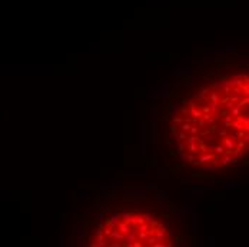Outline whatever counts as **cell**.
<instances>
[{"instance_id":"1","label":"cell","mask_w":249,"mask_h":247,"mask_svg":"<svg viewBox=\"0 0 249 247\" xmlns=\"http://www.w3.org/2000/svg\"><path fill=\"white\" fill-rule=\"evenodd\" d=\"M146 132H148V123L142 121L140 123V154H146Z\"/></svg>"},{"instance_id":"2","label":"cell","mask_w":249,"mask_h":247,"mask_svg":"<svg viewBox=\"0 0 249 247\" xmlns=\"http://www.w3.org/2000/svg\"><path fill=\"white\" fill-rule=\"evenodd\" d=\"M126 199H143L146 196V190H140V189H129L124 191Z\"/></svg>"},{"instance_id":"3","label":"cell","mask_w":249,"mask_h":247,"mask_svg":"<svg viewBox=\"0 0 249 247\" xmlns=\"http://www.w3.org/2000/svg\"><path fill=\"white\" fill-rule=\"evenodd\" d=\"M116 228H117V230L120 231V233L126 234V233H129V231L132 230V226H130V223H127V221L122 220V221H120V223H117Z\"/></svg>"},{"instance_id":"4","label":"cell","mask_w":249,"mask_h":247,"mask_svg":"<svg viewBox=\"0 0 249 247\" xmlns=\"http://www.w3.org/2000/svg\"><path fill=\"white\" fill-rule=\"evenodd\" d=\"M109 221H110V224L116 228L117 223L122 221V216H120V213L119 211H113V213H112V216H110V219H109Z\"/></svg>"},{"instance_id":"5","label":"cell","mask_w":249,"mask_h":247,"mask_svg":"<svg viewBox=\"0 0 249 247\" xmlns=\"http://www.w3.org/2000/svg\"><path fill=\"white\" fill-rule=\"evenodd\" d=\"M223 147L226 149V151H232L233 149H235V142H233L230 137H228V136H225V139H223Z\"/></svg>"},{"instance_id":"6","label":"cell","mask_w":249,"mask_h":247,"mask_svg":"<svg viewBox=\"0 0 249 247\" xmlns=\"http://www.w3.org/2000/svg\"><path fill=\"white\" fill-rule=\"evenodd\" d=\"M109 237H110V240H117V242H123V240H124V234L120 233L117 228H113Z\"/></svg>"},{"instance_id":"7","label":"cell","mask_w":249,"mask_h":247,"mask_svg":"<svg viewBox=\"0 0 249 247\" xmlns=\"http://www.w3.org/2000/svg\"><path fill=\"white\" fill-rule=\"evenodd\" d=\"M213 157H218V156H213V154H211V153L203 154V156H200L198 160H196V164H205V163H209V161H211Z\"/></svg>"},{"instance_id":"8","label":"cell","mask_w":249,"mask_h":247,"mask_svg":"<svg viewBox=\"0 0 249 247\" xmlns=\"http://www.w3.org/2000/svg\"><path fill=\"white\" fill-rule=\"evenodd\" d=\"M143 221H145V220H143V217H142L140 214H139V216H133V214H132L129 223H130V226H139V224L143 223Z\"/></svg>"},{"instance_id":"9","label":"cell","mask_w":249,"mask_h":247,"mask_svg":"<svg viewBox=\"0 0 249 247\" xmlns=\"http://www.w3.org/2000/svg\"><path fill=\"white\" fill-rule=\"evenodd\" d=\"M242 113H244V111H242V109H241V107H238V106H236V104L233 106L232 109H229V114L232 116L233 119H238L239 116L242 114Z\"/></svg>"},{"instance_id":"10","label":"cell","mask_w":249,"mask_h":247,"mask_svg":"<svg viewBox=\"0 0 249 247\" xmlns=\"http://www.w3.org/2000/svg\"><path fill=\"white\" fill-rule=\"evenodd\" d=\"M244 97V94H241V93H233V94H228V100L229 102H232V103H238L239 100Z\"/></svg>"},{"instance_id":"11","label":"cell","mask_w":249,"mask_h":247,"mask_svg":"<svg viewBox=\"0 0 249 247\" xmlns=\"http://www.w3.org/2000/svg\"><path fill=\"white\" fill-rule=\"evenodd\" d=\"M232 121H233V117L229 114V113H225V120L222 121V126L223 127H230V124H232Z\"/></svg>"},{"instance_id":"12","label":"cell","mask_w":249,"mask_h":247,"mask_svg":"<svg viewBox=\"0 0 249 247\" xmlns=\"http://www.w3.org/2000/svg\"><path fill=\"white\" fill-rule=\"evenodd\" d=\"M222 169H223V166H215V164H212V163L203 166V170H205V172H215V170H222Z\"/></svg>"},{"instance_id":"13","label":"cell","mask_w":249,"mask_h":247,"mask_svg":"<svg viewBox=\"0 0 249 247\" xmlns=\"http://www.w3.org/2000/svg\"><path fill=\"white\" fill-rule=\"evenodd\" d=\"M233 156H235V158H238V160H244L245 158V153H244V150L242 149H233Z\"/></svg>"},{"instance_id":"14","label":"cell","mask_w":249,"mask_h":247,"mask_svg":"<svg viewBox=\"0 0 249 247\" xmlns=\"http://www.w3.org/2000/svg\"><path fill=\"white\" fill-rule=\"evenodd\" d=\"M188 113H190V114H192V117H193V119H196V120L202 117V111L198 110L196 107H190V110L188 111Z\"/></svg>"},{"instance_id":"15","label":"cell","mask_w":249,"mask_h":247,"mask_svg":"<svg viewBox=\"0 0 249 247\" xmlns=\"http://www.w3.org/2000/svg\"><path fill=\"white\" fill-rule=\"evenodd\" d=\"M248 103H249V97H248V96H245V97H242V99L239 100L238 103H235V104L238 106V107L244 109V107H246V106H248Z\"/></svg>"},{"instance_id":"16","label":"cell","mask_w":249,"mask_h":247,"mask_svg":"<svg viewBox=\"0 0 249 247\" xmlns=\"http://www.w3.org/2000/svg\"><path fill=\"white\" fill-rule=\"evenodd\" d=\"M232 158H233L232 154H226V156H225V157L222 158V160L219 161V163H220V166H223V167H225V166H228V164H230Z\"/></svg>"},{"instance_id":"17","label":"cell","mask_w":249,"mask_h":247,"mask_svg":"<svg viewBox=\"0 0 249 247\" xmlns=\"http://www.w3.org/2000/svg\"><path fill=\"white\" fill-rule=\"evenodd\" d=\"M213 151L216 153V156H220V154L226 153V149H225L222 144H218V146H215V147H213Z\"/></svg>"},{"instance_id":"18","label":"cell","mask_w":249,"mask_h":247,"mask_svg":"<svg viewBox=\"0 0 249 247\" xmlns=\"http://www.w3.org/2000/svg\"><path fill=\"white\" fill-rule=\"evenodd\" d=\"M188 150L190 151V153L196 154L199 150V143H192V144H188Z\"/></svg>"},{"instance_id":"19","label":"cell","mask_w":249,"mask_h":247,"mask_svg":"<svg viewBox=\"0 0 249 247\" xmlns=\"http://www.w3.org/2000/svg\"><path fill=\"white\" fill-rule=\"evenodd\" d=\"M186 139H188V144H192V143H199V142H200V139L198 137V134H192V136L186 137Z\"/></svg>"},{"instance_id":"20","label":"cell","mask_w":249,"mask_h":247,"mask_svg":"<svg viewBox=\"0 0 249 247\" xmlns=\"http://www.w3.org/2000/svg\"><path fill=\"white\" fill-rule=\"evenodd\" d=\"M132 214H133L132 211H122V213H120V216H122V220L127 221V223H129V220H130V217H132Z\"/></svg>"},{"instance_id":"21","label":"cell","mask_w":249,"mask_h":247,"mask_svg":"<svg viewBox=\"0 0 249 247\" xmlns=\"http://www.w3.org/2000/svg\"><path fill=\"white\" fill-rule=\"evenodd\" d=\"M190 126H192V124H190V123H188V121H182V123H180V126H179V127L182 129V132L188 133V132H189V129H190Z\"/></svg>"},{"instance_id":"22","label":"cell","mask_w":249,"mask_h":247,"mask_svg":"<svg viewBox=\"0 0 249 247\" xmlns=\"http://www.w3.org/2000/svg\"><path fill=\"white\" fill-rule=\"evenodd\" d=\"M209 100H211V102H219V94H218V91H212V93L209 94Z\"/></svg>"},{"instance_id":"23","label":"cell","mask_w":249,"mask_h":247,"mask_svg":"<svg viewBox=\"0 0 249 247\" xmlns=\"http://www.w3.org/2000/svg\"><path fill=\"white\" fill-rule=\"evenodd\" d=\"M155 242H156V237H155V234H149V237H148V240H146V244H148V246H153Z\"/></svg>"},{"instance_id":"24","label":"cell","mask_w":249,"mask_h":247,"mask_svg":"<svg viewBox=\"0 0 249 247\" xmlns=\"http://www.w3.org/2000/svg\"><path fill=\"white\" fill-rule=\"evenodd\" d=\"M186 160L189 161V163H192V164H196V160H198V158H196V156L195 154H189V156H186Z\"/></svg>"},{"instance_id":"25","label":"cell","mask_w":249,"mask_h":247,"mask_svg":"<svg viewBox=\"0 0 249 247\" xmlns=\"http://www.w3.org/2000/svg\"><path fill=\"white\" fill-rule=\"evenodd\" d=\"M206 94H208V89H205V90L200 91V94H198V96H196V99H199V100H205V99H206Z\"/></svg>"},{"instance_id":"26","label":"cell","mask_w":249,"mask_h":247,"mask_svg":"<svg viewBox=\"0 0 249 247\" xmlns=\"http://www.w3.org/2000/svg\"><path fill=\"white\" fill-rule=\"evenodd\" d=\"M189 132L192 133V134H199V127L196 126V124H193V126H190Z\"/></svg>"},{"instance_id":"27","label":"cell","mask_w":249,"mask_h":247,"mask_svg":"<svg viewBox=\"0 0 249 247\" xmlns=\"http://www.w3.org/2000/svg\"><path fill=\"white\" fill-rule=\"evenodd\" d=\"M222 87H223V93L226 94V96L232 93V87H230V86H228V84H225V83H223V86H222Z\"/></svg>"},{"instance_id":"28","label":"cell","mask_w":249,"mask_h":247,"mask_svg":"<svg viewBox=\"0 0 249 247\" xmlns=\"http://www.w3.org/2000/svg\"><path fill=\"white\" fill-rule=\"evenodd\" d=\"M186 133L185 132H182V133H178V136H176V140H178V142H182V140H185L186 139Z\"/></svg>"},{"instance_id":"29","label":"cell","mask_w":249,"mask_h":247,"mask_svg":"<svg viewBox=\"0 0 249 247\" xmlns=\"http://www.w3.org/2000/svg\"><path fill=\"white\" fill-rule=\"evenodd\" d=\"M142 217H143V220L146 221V223H152V220H153V216H150V214H142Z\"/></svg>"},{"instance_id":"30","label":"cell","mask_w":249,"mask_h":247,"mask_svg":"<svg viewBox=\"0 0 249 247\" xmlns=\"http://www.w3.org/2000/svg\"><path fill=\"white\" fill-rule=\"evenodd\" d=\"M182 121H183V120H182L180 117H173V126L176 127V129H178V127L180 126V123H182Z\"/></svg>"},{"instance_id":"31","label":"cell","mask_w":249,"mask_h":247,"mask_svg":"<svg viewBox=\"0 0 249 247\" xmlns=\"http://www.w3.org/2000/svg\"><path fill=\"white\" fill-rule=\"evenodd\" d=\"M199 150L200 151H203V153H206V151H208V146H206V144H203V143H202V140H200V142H199Z\"/></svg>"},{"instance_id":"32","label":"cell","mask_w":249,"mask_h":247,"mask_svg":"<svg viewBox=\"0 0 249 247\" xmlns=\"http://www.w3.org/2000/svg\"><path fill=\"white\" fill-rule=\"evenodd\" d=\"M185 149H186V144H185V143H180V144L178 146V149H176V151H178V153H182V151H185Z\"/></svg>"},{"instance_id":"33","label":"cell","mask_w":249,"mask_h":247,"mask_svg":"<svg viewBox=\"0 0 249 247\" xmlns=\"http://www.w3.org/2000/svg\"><path fill=\"white\" fill-rule=\"evenodd\" d=\"M218 134L222 136V137H225V136L228 134V129H226V127H223V129H219V130H218Z\"/></svg>"},{"instance_id":"34","label":"cell","mask_w":249,"mask_h":247,"mask_svg":"<svg viewBox=\"0 0 249 247\" xmlns=\"http://www.w3.org/2000/svg\"><path fill=\"white\" fill-rule=\"evenodd\" d=\"M245 146H246V142L241 140V142H238V144H235V147H236V149H244Z\"/></svg>"},{"instance_id":"35","label":"cell","mask_w":249,"mask_h":247,"mask_svg":"<svg viewBox=\"0 0 249 247\" xmlns=\"http://www.w3.org/2000/svg\"><path fill=\"white\" fill-rule=\"evenodd\" d=\"M236 134H238V139H244V137H245V136H246V134H248V133H246V132H245V130H239V132H238V133H236Z\"/></svg>"},{"instance_id":"36","label":"cell","mask_w":249,"mask_h":247,"mask_svg":"<svg viewBox=\"0 0 249 247\" xmlns=\"http://www.w3.org/2000/svg\"><path fill=\"white\" fill-rule=\"evenodd\" d=\"M203 190H205V189H193L192 193H193V194H199V196H202V194H203Z\"/></svg>"},{"instance_id":"37","label":"cell","mask_w":249,"mask_h":247,"mask_svg":"<svg viewBox=\"0 0 249 247\" xmlns=\"http://www.w3.org/2000/svg\"><path fill=\"white\" fill-rule=\"evenodd\" d=\"M183 121H188V123H196V121H198V120H196V119H193L192 116H188V117L185 119Z\"/></svg>"},{"instance_id":"38","label":"cell","mask_w":249,"mask_h":247,"mask_svg":"<svg viewBox=\"0 0 249 247\" xmlns=\"http://www.w3.org/2000/svg\"><path fill=\"white\" fill-rule=\"evenodd\" d=\"M159 177H168V172L163 170V169H160L159 170Z\"/></svg>"},{"instance_id":"39","label":"cell","mask_w":249,"mask_h":247,"mask_svg":"<svg viewBox=\"0 0 249 247\" xmlns=\"http://www.w3.org/2000/svg\"><path fill=\"white\" fill-rule=\"evenodd\" d=\"M226 189H236V183H226V186H225Z\"/></svg>"},{"instance_id":"40","label":"cell","mask_w":249,"mask_h":247,"mask_svg":"<svg viewBox=\"0 0 249 247\" xmlns=\"http://www.w3.org/2000/svg\"><path fill=\"white\" fill-rule=\"evenodd\" d=\"M110 246H112V247H120V246H122V243H119L117 240H115L113 243H110Z\"/></svg>"},{"instance_id":"41","label":"cell","mask_w":249,"mask_h":247,"mask_svg":"<svg viewBox=\"0 0 249 247\" xmlns=\"http://www.w3.org/2000/svg\"><path fill=\"white\" fill-rule=\"evenodd\" d=\"M205 139H206V142H208V143H209V142H213V140H215V139H216V137H215V136H211V134H209V136H206V137H205Z\"/></svg>"},{"instance_id":"42","label":"cell","mask_w":249,"mask_h":247,"mask_svg":"<svg viewBox=\"0 0 249 247\" xmlns=\"http://www.w3.org/2000/svg\"><path fill=\"white\" fill-rule=\"evenodd\" d=\"M153 246H155V247H165V242H160V243H156V242H155Z\"/></svg>"},{"instance_id":"43","label":"cell","mask_w":249,"mask_h":247,"mask_svg":"<svg viewBox=\"0 0 249 247\" xmlns=\"http://www.w3.org/2000/svg\"><path fill=\"white\" fill-rule=\"evenodd\" d=\"M96 216H98V220H99V221H102V220H103V211L96 213Z\"/></svg>"},{"instance_id":"44","label":"cell","mask_w":249,"mask_h":247,"mask_svg":"<svg viewBox=\"0 0 249 247\" xmlns=\"http://www.w3.org/2000/svg\"><path fill=\"white\" fill-rule=\"evenodd\" d=\"M229 137L233 140V142H236V140H238V134H236V133H233V134H232V136H229Z\"/></svg>"},{"instance_id":"45","label":"cell","mask_w":249,"mask_h":247,"mask_svg":"<svg viewBox=\"0 0 249 247\" xmlns=\"http://www.w3.org/2000/svg\"><path fill=\"white\" fill-rule=\"evenodd\" d=\"M176 110H178V104H173V106L171 107V111L173 113V111H176Z\"/></svg>"},{"instance_id":"46","label":"cell","mask_w":249,"mask_h":247,"mask_svg":"<svg viewBox=\"0 0 249 247\" xmlns=\"http://www.w3.org/2000/svg\"><path fill=\"white\" fill-rule=\"evenodd\" d=\"M148 189H156V186H155V184H149V186H148Z\"/></svg>"}]
</instances>
